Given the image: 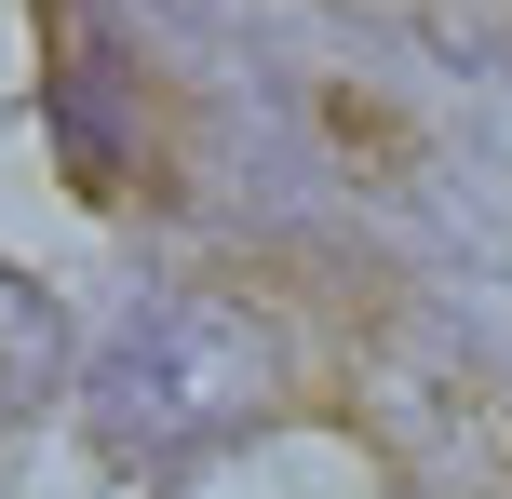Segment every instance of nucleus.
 <instances>
[{
  "instance_id": "obj_1",
  "label": "nucleus",
  "mask_w": 512,
  "mask_h": 499,
  "mask_svg": "<svg viewBox=\"0 0 512 499\" xmlns=\"http://www.w3.org/2000/svg\"><path fill=\"white\" fill-rule=\"evenodd\" d=\"M270 392H283V338L256 311H230V297H162L81 378V432L122 473H162V459H203L243 419H270Z\"/></svg>"
},
{
  "instance_id": "obj_2",
  "label": "nucleus",
  "mask_w": 512,
  "mask_h": 499,
  "mask_svg": "<svg viewBox=\"0 0 512 499\" xmlns=\"http://www.w3.org/2000/svg\"><path fill=\"white\" fill-rule=\"evenodd\" d=\"M54 378H68V311H54L27 270H0V419H27Z\"/></svg>"
}]
</instances>
